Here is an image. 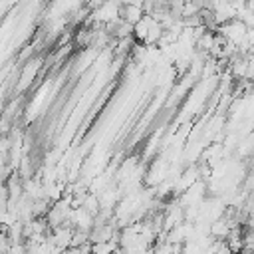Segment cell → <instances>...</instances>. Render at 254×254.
<instances>
[{"label":"cell","mask_w":254,"mask_h":254,"mask_svg":"<svg viewBox=\"0 0 254 254\" xmlns=\"http://www.w3.org/2000/svg\"><path fill=\"white\" fill-rule=\"evenodd\" d=\"M183 2H189V0H183Z\"/></svg>","instance_id":"cell-3"},{"label":"cell","mask_w":254,"mask_h":254,"mask_svg":"<svg viewBox=\"0 0 254 254\" xmlns=\"http://www.w3.org/2000/svg\"><path fill=\"white\" fill-rule=\"evenodd\" d=\"M93 42V30L91 26H79L75 28V32L71 34V44L79 46V48H89Z\"/></svg>","instance_id":"cell-2"},{"label":"cell","mask_w":254,"mask_h":254,"mask_svg":"<svg viewBox=\"0 0 254 254\" xmlns=\"http://www.w3.org/2000/svg\"><path fill=\"white\" fill-rule=\"evenodd\" d=\"M143 14H145L143 8L141 6H133V4H121L119 10H117V16L121 20H125L127 24H131V26H135L143 18Z\"/></svg>","instance_id":"cell-1"}]
</instances>
